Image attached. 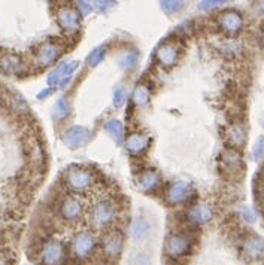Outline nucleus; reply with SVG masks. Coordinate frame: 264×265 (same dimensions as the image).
<instances>
[{
  "label": "nucleus",
  "mask_w": 264,
  "mask_h": 265,
  "mask_svg": "<svg viewBox=\"0 0 264 265\" xmlns=\"http://www.w3.org/2000/svg\"><path fill=\"white\" fill-rule=\"evenodd\" d=\"M212 216H214V213L209 205H206V204L194 205V207H191L188 212V219L194 224H208V222H211Z\"/></svg>",
  "instance_id": "obj_19"
},
{
  "label": "nucleus",
  "mask_w": 264,
  "mask_h": 265,
  "mask_svg": "<svg viewBox=\"0 0 264 265\" xmlns=\"http://www.w3.org/2000/svg\"><path fill=\"white\" fill-rule=\"evenodd\" d=\"M91 6L99 12H106L113 6V2H105V0H102V2H91Z\"/></svg>",
  "instance_id": "obj_31"
},
{
  "label": "nucleus",
  "mask_w": 264,
  "mask_h": 265,
  "mask_svg": "<svg viewBox=\"0 0 264 265\" xmlns=\"http://www.w3.org/2000/svg\"><path fill=\"white\" fill-rule=\"evenodd\" d=\"M63 52V46L57 42H44L35 52V61L41 67H49L57 63Z\"/></svg>",
  "instance_id": "obj_9"
},
{
  "label": "nucleus",
  "mask_w": 264,
  "mask_h": 265,
  "mask_svg": "<svg viewBox=\"0 0 264 265\" xmlns=\"http://www.w3.org/2000/svg\"><path fill=\"white\" fill-rule=\"evenodd\" d=\"M263 43H264V35H263Z\"/></svg>",
  "instance_id": "obj_39"
},
{
  "label": "nucleus",
  "mask_w": 264,
  "mask_h": 265,
  "mask_svg": "<svg viewBox=\"0 0 264 265\" xmlns=\"http://www.w3.org/2000/svg\"><path fill=\"white\" fill-rule=\"evenodd\" d=\"M184 6H185V3L178 2V0H164V2H160V8L166 14H176V12H179Z\"/></svg>",
  "instance_id": "obj_29"
},
{
  "label": "nucleus",
  "mask_w": 264,
  "mask_h": 265,
  "mask_svg": "<svg viewBox=\"0 0 264 265\" xmlns=\"http://www.w3.org/2000/svg\"><path fill=\"white\" fill-rule=\"evenodd\" d=\"M91 136H93L91 130L78 125V127H72L67 131H65L63 142L70 149H79L91 140Z\"/></svg>",
  "instance_id": "obj_11"
},
{
  "label": "nucleus",
  "mask_w": 264,
  "mask_h": 265,
  "mask_svg": "<svg viewBox=\"0 0 264 265\" xmlns=\"http://www.w3.org/2000/svg\"><path fill=\"white\" fill-rule=\"evenodd\" d=\"M148 144H150L148 136L140 134V133H133L126 140V149L133 155H140L148 149Z\"/></svg>",
  "instance_id": "obj_18"
},
{
  "label": "nucleus",
  "mask_w": 264,
  "mask_h": 265,
  "mask_svg": "<svg viewBox=\"0 0 264 265\" xmlns=\"http://www.w3.org/2000/svg\"><path fill=\"white\" fill-rule=\"evenodd\" d=\"M27 67L22 57L17 52H2L0 54V72L9 76H22Z\"/></svg>",
  "instance_id": "obj_10"
},
{
  "label": "nucleus",
  "mask_w": 264,
  "mask_h": 265,
  "mask_svg": "<svg viewBox=\"0 0 264 265\" xmlns=\"http://www.w3.org/2000/svg\"><path fill=\"white\" fill-rule=\"evenodd\" d=\"M79 63L78 61H65L62 64H58L48 76V83L49 85H57V83H62L65 79L73 78V72L78 69Z\"/></svg>",
  "instance_id": "obj_16"
},
{
  "label": "nucleus",
  "mask_w": 264,
  "mask_h": 265,
  "mask_svg": "<svg viewBox=\"0 0 264 265\" xmlns=\"http://www.w3.org/2000/svg\"><path fill=\"white\" fill-rule=\"evenodd\" d=\"M160 185V176L158 173L150 170V171H145L140 174L139 178V186L142 191L145 192H154Z\"/></svg>",
  "instance_id": "obj_21"
},
{
  "label": "nucleus",
  "mask_w": 264,
  "mask_h": 265,
  "mask_svg": "<svg viewBox=\"0 0 264 265\" xmlns=\"http://www.w3.org/2000/svg\"><path fill=\"white\" fill-rule=\"evenodd\" d=\"M150 100V90H148V86H145V85H139L136 86V90L133 93V102L134 104L137 106H145L146 103H148Z\"/></svg>",
  "instance_id": "obj_27"
},
{
  "label": "nucleus",
  "mask_w": 264,
  "mask_h": 265,
  "mask_svg": "<svg viewBox=\"0 0 264 265\" xmlns=\"http://www.w3.org/2000/svg\"><path fill=\"white\" fill-rule=\"evenodd\" d=\"M150 229H151V224L148 219H145V218H137L132 225V234L136 240L145 239L146 235H148Z\"/></svg>",
  "instance_id": "obj_23"
},
{
  "label": "nucleus",
  "mask_w": 264,
  "mask_h": 265,
  "mask_svg": "<svg viewBox=\"0 0 264 265\" xmlns=\"http://www.w3.org/2000/svg\"><path fill=\"white\" fill-rule=\"evenodd\" d=\"M118 218V207L112 200H99L90 212V221L94 228L106 229Z\"/></svg>",
  "instance_id": "obj_1"
},
{
  "label": "nucleus",
  "mask_w": 264,
  "mask_h": 265,
  "mask_svg": "<svg viewBox=\"0 0 264 265\" xmlns=\"http://www.w3.org/2000/svg\"><path fill=\"white\" fill-rule=\"evenodd\" d=\"M224 2H220V0H209V2H201L200 3V8L203 11H209V9H214L220 5H222Z\"/></svg>",
  "instance_id": "obj_33"
},
{
  "label": "nucleus",
  "mask_w": 264,
  "mask_h": 265,
  "mask_svg": "<svg viewBox=\"0 0 264 265\" xmlns=\"http://www.w3.org/2000/svg\"><path fill=\"white\" fill-rule=\"evenodd\" d=\"M220 25L225 33L236 35L242 30L243 27V18L236 11H225L220 15Z\"/></svg>",
  "instance_id": "obj_13"
},
{
  "label": "nucleus",
  "mask_w": 264,
  "mask_h": 265,
  "mask_svg": "<svg viewBox=\"0 0 264 265\" xmlns=\"http://www.w3.org/2000/svg\"><path fill=\"white\" fill-rule=\"evenodd\" d=\"M221 167L225 173L230 174H242L243 163L242 157L236 149H227L221 155Z\"/></svg>",
  "instance_id": "obj_14"
},
{
  "label": "nucleus",
  "mask_w": 264,
  "mask_h": 265,
  "mask_svg": "<svg viewBox=\"0 0 264 265\" xmlns=\"http://www.w3.org/2000/svg\"><path fill=\"white\" fill-rule=\"evenodd\" d=\"M243 255L251 261L261 259L264 256V240L255 234L249 235L243 243Z\"/></svg>",
  "instance_id": "obj_17"
},
{
  "label": "nucleus",
  "mask_w": 264,
  "mask_h": 265,
  "mask_svg": "<svg viewBox=\"0 0 264 265\" xmlns=\"http://www.w3.org/2000/svg\"><path fill=\"white\" fill-rule=\"evenodd\" d=\"M70 112H72V104H70L69 99L62 97V99H58V102L54 106L52 118H54L55 121H65V120H67V118H69Z\"/></svg>",
  "instance_id": "obj_22"
},
{
  "label": "nucleus",
  "mask_w": 264,
  "mask_h": 265,
  "mask_svg": "<svg viewBox=\"0 0 264 265\" xmlns=\"http://www.w3.org/2000/svg\"><path fill=\"white\" fill-rule=\"evenodd\" d=\"M126 100H127V90L121 86L113 93V106L115 107H121V106H124Z\"/></svg>",
  "instance_id": "obj_30"
},
{
  "label": "nucleus",
  "mask_w": 264,
  "mask_h": 265,
  "mask_svg": "<svg viewBox=\"0 0 264 265\" xmlns=\"http://www.w3.org/2000/svg\"><path fill=\"white\" fill-rule=\"evenodd\" d=\"M106 51H108L106 46H99V48L93 49V51L90 52V55L87 57L88 66H90V67H96L97 64H100V63L103 61L105 55H106Z\"/></svg>",
  "instance_id": "obj_28"
},
{
  "label": "nucleus",
  "mask_w": 264,
  "mask_h": 265,
  "mask_svg": "<svg viewBox=\"0 0 264 265\" xmlns=\"http://www.w3.org/2000/svg\"><path fill=\"white\" fill-rule=\"evenodd\" d=\"M139 55L136 51H127L120 57V64L124 70H133L137 64Z\"/></svg>",
  "instance_id": "obj_26"
},
{
  "label": "nucleus",
  "mask_w": 264,
  "mask_h": 265,
  "mask_svg": "<svg viewBox=\"0 0 264 265\" xmlns=\"http://www.w3.org/2000/svg\"><path fill=\"white\" fill-rule=\"evenodd\" d=\"M67 249L58 240H48L42 245L39 250L41 265H66Z\"/></svg>",
  "instance_id": "obj_4"
},
{
  "label": "nucleus",
  "mask_w": 264,
  "mask_h": 265,
  "mask_svg": "<svg viewBox=\"0 0 264 265\" xmlns=\"http://www.w3.org/2000/svg\"><path fill=\"white\" fill-rule=\"evenodd\" d=\"M164 247H166V253L173 259L188 256L193 249L191 240L184 234H170L166 240Z\"/></svg>",
  "instance_id": "obj_8"
},
{
  "label": "nucleus",
  "mask_w": 264,
  "mask_h": 265,
  "mask_svg": "<svg viewBox=\"0 0 264 265\" xmlns=\"http://www.w3.org/2000/svg\"><path fill=\"white\" fill-rule=\"evenodd\" d=\"M155 57L163 67H173L179 60V48L175 43H163L157 49Z\"/></svg>",
  "instance_id": "obj_15"
},
{
  "label": "nucleus",
  "mask_w": 264,
  "mask_h": 265,
  "mask_svg": "<svg viewBox=\"0 0 264 265\" xmlns=\"http://www.w3.org/2000/svg\"><path fill=\"white\" fill-rule=\"evenodd\" d=\"M9 264H11L9 256L5 252H0V265H9Z\"/></svg>",
  "instance_id": "obj_36"
},
{
  "label": "nucleus",
  "mask_w": 264,
  "mask_h": 265,
  "mask_svg": "<svg viewBox=\"0 0 264 265\" xmlns=\"http://www.w3.org/2000/svg\"><path fill=\"white\" fill-rule=\"evenodd\" d=\"M58 213H60L63 221L75 224L82 219L85 213V205L79 197L69 195V197H65L62 203L58 204Z\"/></svg>",
  "instance_id": "obj_5"
},
{
  "label": "nucleus",
  "mask_w": 264,
  "mask_h": 265,
  "mask_svg": "<svg viewBox=\"0 0 264 265\" xmlns=\"http://www.w3.org/2000/svg\"><path fill=\"white\" fill-rule=\"evenodd\" d=\"M263 154H264V139L261 137V139H258V140H257V143H255V148H254V157H255L257 160H260V158L263 157Z\"/></svg>",
  "instance_id": "obj_32"
},
{
  "label": "nucleus",
  "mask_w": 264,
  "mask_h": 265,
  "mask_svg": "<svg viewBox=\"0 0 264 265\" xmlns=\"http://www.w3.org/2000/svg\"><path fill=\"white\" fill-rule=\"evenodd\" d=\"M51 91H52V90H46V91H44V93H41V94H39V96H38V97H39V99H44V97H46V96H48V94H49V93H51Z\"/></svg>",
  "instance_id": "obj_37"
},
{
  "label": "nucleus",
  "mask_w": 264,
  "mask_h": 265,
  "mask_svg": "<svg viewBox=\"0 0 264 265\" xmlns=\"http://www.w3.org/2000/svg\"><path fill=\"white\" fill-rule=\"evenodd\" d=\"M57 22L63 28L65 33L75 35L82 27L81 12L73 6H62L57 12Z\"/></svg>",
  "instance_id": "obj_6"
},
{
  "label": "nucleus",
  "mask_w": 264,
  "mask_h": 265,
  "mask_svg": "<svg viewBox=\"0 0 264 265\" xmlns=\"http://www.w3.org/2000/svg\"><path fill=\"white\" fill-rule=\"evenodd\" d=\"M9 106L18 115H25V113L30 112V109H28V104L25 103V100L22 97H20L18 94H11L9 96Z\"/></svg>",
  "instance_id": "obj_25"
},
{
  "label": "nucleus",
  "mask_w": 264,
  "mask_h": 265,
  "mask_svg": "<svg viewBox=\"0 0 264 265\" xmlns=\"http://www.w3.org/2000/svg\"><path fill=\"white\" fill-rule=\"evenodd\" d=\"M105 130L108 131V134L116 142V143H121L124 139V128L123 124L118 120H110L105 124Z\"/></svg>",
  "instance_id": "obj_24"
},
{
  "label": "nucleus",
  "mask_w": 264,
  "mask_h": 265,
  "mask_svg": "<svg viewBox=\"0 0 264 265\" xmlns=\"http://www.w3.org/2000/svg\"><path fill=\"white\" fill-rule=\"evenodd\" d=\"M243 218H245L248 222H254V221H255V213H254L251 209H245V210H243Z\"/></svg>",
  "instance_id": "obj_35"
},
{
  "label": "nucleus",
  "mask_w": 264,
  "mask_h": 265,
  "mask_svg": "<svg viewBox=\"0 0 264 265\" xmlns=\"http://www.w3.org/2000/svg\"><path fill=\"white\" fill-rule=\"evenodd\" d=\"M194 194L191 183L187 182H176L167 191V201L170 204H184L187 203Z\"/></svg>",
  "instance_id": "obj_12"
},
{
  "label": "nucleus",
  "mask_w": 264,
  "mask_h": 265,
  "mask_svg": "<svg viewBox=\"0 0 264 265\" xmlns=\"http://www.w3.org/2000/svg\"><path fill=\"white\" fill-rule=\"evenodd\" d=\"M2 100H3V93H2V90H0V103H2Z\"/></svg>",
  "instance_id": "obj_38"
},
{
  "label": "nucleus",
  "mask_w": 264,
  "mask_h": 265,
  "mask_svg": "<svg viewBox=\"0 0 264 265\" xmlns=\"http://www.w3.org/2000/svg\"><path fill=\"white\" fill-rule=\"evenodd\" d=\"M65 182L69 189L73 192H85L96 183V176L93 171H90L85 167H70L66 171L65 176Z\"/></svg>",
  "instance_id": "obj_2"
},
{
  "label": "nucleus",
  "mask_w": 264,
  "mask_h": 265,
  "mask_svg": "<svg viewBox=\"0 0 264 265\" xmlns=\"http://www.w3.org/2000/svg\"><path fill=\"white\" fill-rule=\"evenodd\" d=\"M123 245H124L123 234L118 231H109L103 235L102 243H100L102 255L109 261L118 259L123 252Z\"/></svg>",
  "instance_id": "obj_7"
},
{
  "label": "nucleus",
  "mask_w": 264,
  "mask_h": 265,
  "mask_svg": "<svg viewBox=\"0 0 264 265\" xmlns=\"http://www.w3.org/2000/svg\"><path fill=\"white\" fill-rule=\"evenodd\" d=\"M227 140L233 148H242L246 142V131L241 124H233L227 130Z\"/></svg>",
  "instance_id": "obj_20"
},
{
  "label": "nucleus",
  "mask_w": 264,
  "mask_h": 265,
  "mask_svg": "<svg viewBox=\"0 0 264 265\" xmlns=\"http://www.w3.org/2000/svg\"><path fill=\"white\" fill-rule=\"evenodd\" d=\"M97 239L96 235L90 231H81L73 235V239L70 242V250L76 259L85 261L90 259L96 250H97Z\"/></svg>",
  "instance_id": "obj_3"
},
{
  "label": "nucleus",
  "mask_w": 264,
  "mask_h": 265,
  "mask_svg": "<svg viewBox=\"0 0 264 265\" xmlns=\"http://www.w3.org/2000/svg\"><path fill=\"white\" fill-rule=\"evenodd\" d=\"M78 11H81L82 14H90L93 11L91 2H78Z\"/></svg>",
  "instance_id": "obj_34"
}]
</instances>
